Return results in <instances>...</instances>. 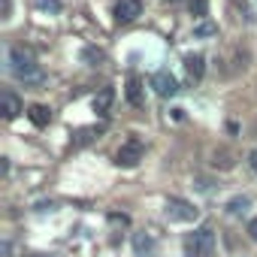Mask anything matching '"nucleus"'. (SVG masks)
Returning <instances> with one entry per match:
<instances>
[{
  "label": "nucleus",
  "instance_id": "nucleus-1",
  "mask_svg": "<svg viewBox=\"0 0 257 257\" xmlns=\"http://www.w3.org/2000/svg\"><path fill=\"white\" fill-rule=\"evenodd\" d=\"M10 73L25 82V85H40L43 82V67L37 64L34 52L25 49V46H13L10 49Z\"/></svg>",
  "mask_w": 257,
  "mask_h": 257
},
{
  "label": "nucleus",
  "instance_id": "nucleus-2",
  "mask_svg": "<svg viewBox=\"0 0 257 257\" xmlns=\"http://www.w3.org/2000/svg\"><path fill=\"white\" fill-rule=\"evenodd\" d=\"M185 257H215V233H212V227H200L185 239Z\"/></svg>",
  "mask_w": 257,
  "mask_h": 257
},
{
  "label": "nucleus",
  "instance_id": "nucleus-3",
  "mask_svg": "<svg viewBox=\"0 0 257 257\" xmlns=\"http://www.w3.org/2000/svg\"><path fill=\"white\" fill-rule=\"evenodd\" d=\"M143 155H146L143 140L131 137L127 143H121V149L115 152V164H118V167H124V170H131V167H137V164L143 161Z\"/></svg>",
  "mask_w": 257,
  "mask_h": 257
},
{
  "label": "nucleus",
  "instance_id": "nucleus-4",
  "mask_svg": "<svg viewBox=\"0 0 257 257\" xmlns=\"http://www.w3.org/2000/svg\"><path fill=\"white\" fill-rule=\"evenodd\" d=\"M164 212H167L170 221H197V218H200V209H197L194 203L182 200V197H170Z\"/></svg>",
  "mask_w": 257,
  "mask_h": 257
},
{
  "label": "nucleus",
  "instance_id": "nucleus-5",
  "mask_svg": "<svg viewBox=\"0 0 257 257\" xmlns=\"http://www.w3.org/2000/svg\"><path fill=\"white\" fill-rule=\"evenodd\" d=\"M152 88H155V94L164 97V100L179 94V82H176V76H173L170 70H158V73L152 76Z\"/></svg>",
  "mask_w": 257,
  "mask_h": 257
},
{
  "label": "nucleus",
  "instance_id": "nucleus-6",
  "mask_svg": "<svg viewBox=\"0 0 257 257\" xmlns=\"http://www.w3.org/2000/svg\"><path fill=\"white\" fill-rule=\"evenodd\" d=\"M143 16V0H118L115 4V22L118 25H131Z\"/></svg>",
  "mask_w": 257,
  "mask_h": 257
},
{
  "label": "nucleus",
  "instance_id": "nucleus-7",
  "mask_svg": "<svg viewBox=\"0 0 257 257\" xmlns=\"http://www.w3.org/2000/svg\"><path fill=\"white\" fill-rule=\"evenodd\" d=\"M185 70H188V76H191L194 82H200L203 73H206V58H203V55H188V58H185Z\"/></svg>",
  "mask_w": 257,
  "mask_h": 257
},
{
  "label": "nucleus",
  "instance_id": "nucleus-8",
  "mask_svg": "<svg viewBox=\"0 0 257 257\" xmlns=\"http://www.w3.org/2000/svg\"><path fill=\"white\" fill-rule=\"evenodd\" d=\"M112 100H115V91H112V88H100V94L94 97V112H97L100 118H103V115H109Z\"/></svg>",
  "mask_w": 257,
  "mask_h": 257
},
{
  "label": "nucleus",
  "instance_id": "nucleus-9",
  "mask_svg": "<svg viewBox=\"0 0 257 257\" xmlns=\"http://www.w3.org/2000/svg\"><path fill=\"white\" fill-rule=\"evenodd\" d=\"M19 112H22V100L13 91H4V118L13 121V118H19Z\"/></svg>",
  "mask_w": 257,
  "mask_h": 257
},
{
  "label": "nucleus",
  "instance_id": "nucleus-10",
  "mask_svg": "<svg viewBox=\"0 0 257 257\" xmlns=\"http://www.w3.org/2000/svg\"><path fill=\"white\" fill-rule=\"evenodd\" d=\"M28 118H31L37 127H46V124L52 121V109H49V106H43V103H34V106L28 109Z\"/></svg>",
  "mask_w": 257,
  "mask_h": 257
},
{
  "label": "nucleus",
  "instance_id": "nucleus-11",
  "mask_svg": "<svg viewBox=\"0 0 257 257\" xmlns=\"http://www.w3.org/2000/svg\"><path fill=\"white\" fill-rule=\"evenodd\" d=\"M212 37H218V25L215 22L203 19V22L194 25V40H212Z\"/></svg>",
  "mask_w": 257,
  "mask_h": 257
},
{
  "label": "nucleus",
  "instance_id": "nucleus-12",
  "mask_svg": "<svg viewBox=\"0 0 257 257\" xmlns=\"http://www.w3.org/2000/svg\"><path fill=\"white\" fill-rule=\"evenodd\" d=\"M127 100H131L134 106H143V82L137 76L127 79Z\"/></svg>",
  "mask_w": 257,
  "mask_h": 257
},
{
  "label": "nucleus",
  "instance_id": "nucleus-13",
  "mask_svg": "<svg viewBox=\"0 0 257 257\" xmlns=\"http://www.w3.org/2000/svg\"><path fill=\"white\" fill-rule=\"evenodd\" d=\"M152 248H155V242H152V236H149V233H137V236H134V251H137L140 257H143V254H149Z\"/></svg>",
  "mask_w": 257,
  "mask_h": 257
},
{
  "label": "nucleus",
  "instance_id": "nucleus-14",
  "mask_svg": "<svg viewBox=\"0 0 257 257\" xmlns=\"http://www.w3.org/2000/svg\"><path fill=\"white\" fill-rule=\"evenodd\" d=\"M248 203H251L248 197H236V200H230V203H227V212H230V215H239V212H245V209H248Z\"/></svg>",
  "mask_w": 257,
  "mask_h": 257
},
{
  "label": "nucleus",
  "instance_id": "nucleus-15",
  "mask_svg": "<svg viewBox=\"0 0 257 257\" xmlns=\"http://www.w3.org/2000/svg\"><path fill=\"white\" fill-rule=\"evenodd\" d=\"M206 10H209V4H206V0H191V16L194 19H206Z\"/></svg>",
  "mask_w": 257,
  "mask_h": 257
},
{
  "label": "nucleus",
  "instance_id": "nucleus-16",
  "mask_svg": "<svg viewBox=\"0 0 257 257\" xmlns=\"http://www.w3.org/2000/svg\"><path fill=\"white\" fill-rule=\"evenodd\" d=\"M248 236L257 242V218H251V221H248Z\"/></svg>",
  "mask_w": 257,
  "mask_h": 257
},
{
  "label": "nucleus",
  "instance_id": "nucleus-17",
  "mask_svg": "<svg viewBox=\"0 0 257 257\" xmlns=\"http://www.w3.org/2000/svg\"><path fill=\"white\" fill-rule=\"evenodd\" d=\"M40 7H49V10H55V13L61 10V4H58V0H40Z\"/></svg>",
  "mask_w": 257,
  "mask_h": 257
},
{
  "label": "nucleus",
  "instance_id": "nucleus-18",
  "mask_svg": "<svg viewBox=\"0 0 257 257\" xmlns=\"http://www.w3.org/2000/svg\"><path fill=\"white\" fill-rule=\"evenodd\" d=\"M248 164H251V170H254V173H257V149H254V152H251V155H248Z\"/></svg>",
  "mask_w": 257,
  "mask_h": 257
},
{
  "label": "nucleus",
  "instance_id": "nucleus-19",
  "mask_svg": "<svg viewBox=\"0 0 257 257\" xmlns=\"http://www.w3.org/2000/svg\"><path fill=\"white\" fill-rule=\"evenodd\" d=\"M170 4H179V0H170Z\"/></svg>",
  "mask_w": 257,
  "mask_h": 257
}]
</instances>
